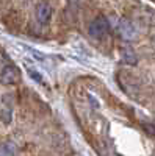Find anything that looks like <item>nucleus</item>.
Here are the masks:
<instances>
[{"label":"nucleus","mask_w":155,"mask_h":156,"mask_svg":"<svg viewBox=\"0 0 155 156\" xmlns=\"http://www.w3.org/2000/svg\"><path fill=\"white\" fill-rule=\"evenodd\" d=\"M30 75H31V76L35 78V80H36L38 83H39V81H42V76H41L39 73H36V72H35L33 69H30Z\"/></svg>","instance_id":"nucleus-8"},{"label":"nucleus","mask_w":155,"mask_h":156,"mask_svg":"<svg viewBox=\"0 0 155 156\" xmlns=\"http://www.w3.org/2000/svg\"><path fill=\"white\" fill-rule=\"evenodd\" d=\"M17 153V147L13 142H0V154L2 156H9Z\"/></svg>","instance_id":"nucleus-6"},{"label":"nucleus","mask_w":155,"mask_h":156,"mask_svg":"<svg viewBox=\"0 0 155 156\" xmlns=\"http://www.w3.org/2000/svg\"><path fill=\"white\" fill-rule=\"evenodd\" d=\"M20 81V72L16 66H6L0 73V83L3 84H14Z\"/></svg>","instance_id":"nucleus-2"},{"label":"nucleus","mask_w":155,"mask_h":156,"mask_svg":"<svg viewBox=\"0 0 155 156\" xmlns=\"http://www.w3.org/2000/svg\"><path fill=\"white\" fill-rule=\"evenodd\" d=\"M0 119H2L5 123H9L11 122V111L9 109H2L0 111Z\"/></svg>","instance_id":"nucleus-7"},{"label":"nucleus","mask_w":155,"mask_h":156,"mask_svg":"<svg viewBox=\"0 0 155 156\" xmlns=\"http://www.w3.org/2000/svg\"><path fill=\"white\" fill-rule=\"evenodd\" d=\"M52 16V8L47 3H38L36 6V19L39 23H47Z\"/></svg>","instance_id":"nucleus-4"},{"label":"nucleus","mask_w":155,"mask_h":156,"mask_svg":"<svg viewBox=\"0 0 155 156\" xmlns=\"http://www.w3.org/2000/svg\"><path fill=\"white\" fill-rule=\"evenodd\" d=\"M108 30H110V22L107 20V17H103V16L96 17L88 27V33H89V36H93V37H100V36L105 34Z\"/></svg>","instance_id":"nucleus-1"},{"label":"nucleus","mask_w":155,"mask_h":156,"mask_svg":"<svg viewBox=\"0 0 155 156\" xmlns=\"http://www.w3.org/2000/svg\"><path fill=\"white\" fill-rule=\"evenodd\" d=\"M118 30H119V34L122 39L125 41H132V39L136 37V30L133 27V23L127 19H121L119 23H118Z\"/></svg>","instance_id":"nucleus-3"},{"label":"nucleus","mask_w":155,"mask_h":156,"mask_svg":"<svg viewBox=\"0 0 155 156\" xmlns=\"http://www.w3.org/2000/svg\"><path fill=\"white\" fill-rule=\"evenodd\" d=\"M121 58H122V61L127 62V64H136V62H138V56H136V53H135V50H133L132 47H128V45L122 47V50H121Z\"/></svg>","instance_id":"nucleus-5"}]
</instances>
